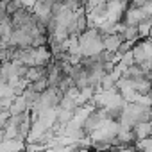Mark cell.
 I'll use <instances>...</instances> for the list:
<instances>
[{
    "instance_id": "4",
    "label": "cell",
    "mask_w": 152,
    "mask_h": 152,
    "mask_svg": "<svg viewBox=\"0 0 152 152\" xmlns=\"http://www.w3.org/2000/svg\"><path fill=\"white\" fill-rule=\"evenodd\" d=\"M102 41H104V50L113 52V54H116V52L120 50L122 43H124L118 32H116V34H109V36H102Z\"/></svg>"
},
{
    "instance_id": "5",
    "label": "cell",
    "mask_w": 152,
    "mask_h": 152,
    "mask_svg": "<svg viewBox=\"0 0 152 152\" xmlns=\"http://www.w3.org/2000/svg\"><path fill=\"white\" fill-rule=\"evenodd\" d=\"M132 132H134L136 141H138V140H143V138H150V136H152V125H150V122L136 124V125L132 127Z\"/></svg>"
},
{
    "instance_id": "1",
    "label": "cell",
    "mask_w": 152,
    "mask_h": 152,
    "mask_svg": "<svg viewBox=\"0 0 152 152\" xmlns=\"http://www.w3.org/2000/svg\"><path fill=\"white\" fill-rule=\"evenodd\" d=\"M107 122H109V118H107V115H106L102 109H93V111L88 115V118L84 120L83 131H84V134L90 138L95 131H99L100 127H104Z\"/></svg>"
},
{
    "instance_id": "3",
    "label": "cell",
    "mask_w": 152,
    "mask_h": 152,
    "mask_svg": "<svg viewBox=\"0 0 152 152\" xmlns=\"http://www.w3.org/2000/svg\"><path fill=\"white\" fill-rule=\"evenodd\" d=\"M147 16H150V15H147L145 11H143V7H127V11L124 13V25H132V27H138Z\"/></svg>"
},
{
    "instance_id": "2",
    "label": "cell",
    "mask_w": 152,
    "mask_h": 152,
    "mask_svg": "<svg viewBox=\"0 0 152 152\" xmlns=\"http://www.w3.org/2000/svg\"><path fill=\"white\" fill-rule=\"evenodd\" d=\"M132 57L134 63H145V61H152V41L145 39V41H138L132 45Z\"/></svg>"
},
{
    "instance_id": "6",
    "label": "cell",
    "mask_w": 152,
    "mask_h": 152,
    "mask_svg": "<svg viewBox=\"0 0 152 152\" xmlns=\"http://www.w3.org/2000/svg\"><path fill=\"white\" fill-rule=\"evenodd\" d=\"M134 148H136L138 152H152V136H150V138H143V140H138Z\"/></svg>"
}]
</instances>
